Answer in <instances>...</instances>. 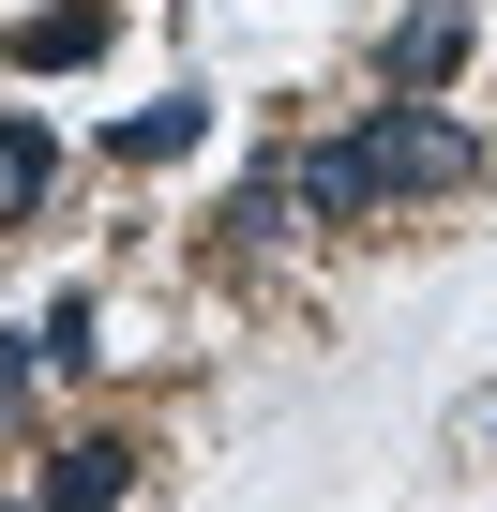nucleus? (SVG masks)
Masks as SVG:
<instances>
[{
	"mask_svg": "<svg viewBox=\"0 0 497 512\" xmlns=\"http://www.w3.org/2000/svg\"><path fill=\"white\" fill-rule=\"evenodd\" d=\"M287 181H302V226H362L377 196H452V181H482V121H452L437 91H392V106H362V136H317Z\"/></svg>",
	"mask_w": 497,
	"mask_h": 512,
	"instance_id": "obj_1",
	"label": "nucleus"
},
{
	"mask_svg": "<svg viewBox=\"0 0 497 512\" xmlns=\"http://www.w3.org/2000/svg\"><path fill=\"white\" fill-rule=\"evenodd\" d=\"M106 31H121V0H46L0 31V76H76V61H106Z\"/></svg>",
	"mask_w": 497,
	"mask_h": 512,
	"instance_id": "obj_2",
	"label": "nucleus"
},
{
	"mask_svg": "<svg viewBox=\"0 0 497 512\" xmlns=\"http://www.w3.org/2000/svg\"><path fill=\"white\" fill-rule=\"evenodd\" d=\"M467 31H482L467 0H422V16H407V31L377 46V76H392V91H452V61H467Z\"/></svg>",
	"mask_w": 497,
	"mask_h": 512,
	"instance_id": "obj_3",
	"label": "nucleus"
},
{
	"mask_svg": "<svg viewBox=\"0 0 497 512\" xmlns=\"http://www.w3.org/2000/svg\"><path fill=\"white\" fill-rule=\"evenodd\" d=\"M121 482H136V452H121V437H61V452H46V482H31V512H121Z\"/></svg>",
	"mask_w": 497,
	"mask_h": 512,
	"instance_id": "obj_4",
	"label": "nucleus"
},
{
	"mask_svg": "<svg viewBox=\"0 0 497 512\" xmlns=\"http://www.w3.org/2000/svg\"><path fill=\"white\" fill-rule=\"evenodd\" d=\"M196 136H211V106H196V91H166V106H136V121H106V166H181Z\"/></svg>",
	"mask_w": 497,
	"mask_h": 512,
	"instance_id": "obj_5",
	"label": "nucleus"
},
{
	"mask_svg": "<svg viewBox=\"0 0 497 512\" xmlns=\"http://www.w3.org/2000/svg\"><path fill=\"white\" fill-rule=\"evenodd\" d=\"M211 226H226L241 256H272V241H302V181H287V166H257V181H241V196H226Z\"/></svg>",
	"mask_w": 497,
	"mask_h": 512,
	"instance_id": "obj_6",
	"label": "nucleus"
},
{
	"mask_svg": "<svg viewBox=\"0 0 497 512\" xmlns=\"http://www.w3.org/2000/svg\"><path fill=\"white\" fill-rule=\"evenodd\" d=\"M0 181H16V196L46 181V121H31V106H0Z\"/></svg>",
	"mask_w": 497,
	"mask_h": 512,
	"instance_id": "obj_7",
	"label": "nucleus"
},
{
	"mask_svg": "<svg viewBox=\"0 0 497 512\" xmlns=\"http://www.w3.org/2000/svg\"><path fill=\"white\" fill-rule=\"evenodd\" d=\"M31 362H46V347H16V332H0V407H16V392H31Z\"/></svg>",
	"mask_w": 497,
	"mask_h": 512,
	"instance_id": "obj_8",
	"label": "nucleus"
}]
</instances>
